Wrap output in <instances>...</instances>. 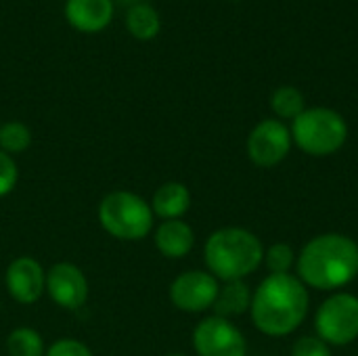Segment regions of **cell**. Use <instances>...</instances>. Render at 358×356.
Segmentation results:
<instances>
[{"instance_id":"10","label":"cell","mask_w":358,"mask_h":356,"mask_svg":"<svg viewBox=\"0 0 358 356\" xmlns=\"http://www.w3.org/2000/svg\"><path fill=\"white\" fill-rule=\"evenodd\" d=\"M88 279L73 262H57L46 269L44 294L63 311H78L88 300Z\"/></svg>"},{"instance_id":"25","label":"cell","mask_w":358,"mask_h":356,"mask_svg":"<svg viewBox=\"0 0 358 356\" xmlns=\"http://www.w3.org/2000/svg\"><path fill=\"white\" fill-rule=\"evenodd\" d=\"M166 356H187V355H180V353H174V355H166Z\"/></svg>"},{"instance_id":"16","label":"cell","mask_w":358,"mask_h":356,"mask_svg":"<svg viewBox=\"0 0 358 356\" xmlns=\"http://www.w3.org/2000/svg\"><path fill=\"white\" fill-rule=\"evenodd\" d=\"M126 27L128 31L138 38V40H151L159 34L162 27V19L157 15V10L151 4L138 2L132 4L126 13Z\"/></svg>"},{"instance_id":"19","label":"cell","mask_w":358,"mask_h":356,"mask_svg":"<svg viewBox=\"0 0 358 356\" xmlns=\"http://www.w3.org/2000/svg\"><path fill=\"white\" fill-rule=\"evenodd\" d=\"M31 147V130L19 120L0 124V151L8 155H21Z\"/></svg>"},{"instance_id":"21","label":"cell","mask_w":358,"mask_h":356,"mask_svg":"<svg viewBox=\"0 0 358 356\" xmlns=\"http://www.w3.org/2000/svg\"><path fill=\"white\" fill-rule=\"evenodd\" d=\"M19 183V166L13 155L0 151V197H6L15 191Z\"/></svg>"},{"instance_id":"17","label":"cell","mask_w":358,"mask_h":356,"mask_svg":"<svg viewBox=\"0 0 358 356\" xmlns=\"http://www.w3.org/2000/svg\"><path fill=\"white\" fill-rule=\"evenodd\" d=\"M271 109L279 120H296L306 111V99L296 86H279L271 94Z\"/></svg>"},{"instance_id":"22","label":"cell","mask_w":358,"mask_h":356,"mask_svg":"<svg viewBox=\"0 0 358 356\" xmlns=\"http://www.w3.org/2000/svg\"><path fill=\"white\" fill-rule=\"evenodd\" d=\"M44 356H94L92 350L76 340V338H59L55 340L50 346H46V355Z\"/></svg>"},{"instance_id":"15","label":"cell","mask_w":358,"mask_h":356,"mask_svg":"<svg viewBox=\"0 0 358 356\" xmlns=\"http://www.w3.org/2000/svg\"><path fill=\"white\" fill-rule=\"evenodd\" d=\"M252 294L254 292L250 290L245 281H227L220 285L212 311L216 317H222L229 321L233 317H241L252 306Z\"/></svg>"},{"instance_id":"8","label":"cell","mask_w":358,"mask_h":356,"mask_svg":"<svg viewBox=\"0 0 358 356\" xmlns=\"http://www.w3.org/2000/svg\"><path fill=\"white\" fill-rule=\"evenodd\" d=\"M292 130L275 118L258 122L245 143L248 157L258 168H275L279 166L292 151Z\"/></svg>"},{"instance_id":"4","label":"cell","mask_w":358,"mask_h":356,"mask_svg":"<svg viewBox=\"0 0 358 356\" xmlns=\"http://www.w3.org/2000/svg\"><path fill=\"white\" fill-rule=\"evenodd\" d=\"M101 229L117 241H143L155 229V216L138 193L117 189L107 193L96 210Z\"/></svg>"},{"instance_id":"13","label":"cell","mask_w":358,"mask_h":356,"mask_svg":"<svg viewBox=\"0 0 358 356\" xmlns=\"http://www.w3.org/2000/svg\"><path fill=\"white\" fill-rule=\"evenodd\" d=\"M65 17L78 31H101L113 19V0H67Z\"/></svg>"},{"instance_id":"18","label":"cell","mask_w":358,"mask_h":356,"mask_svg":"<svg viewBox=\"0 0 358 356\" xmlns=\"http://www.w3.org/2000/svg\"><path fill=\"white\" fill-rule=\"evenodd\" d=\"M6 355L8 356H44L46 344L42 336L31 327H15L6 336Z\"/></svg>"},{"instance_id":"5","label":"cell","mask_w":358,"mask_h":356,"mask_svg":"<svg viewBox=\"0 0 358 356\" xmlns=\"http://www.w3.org/2000/svg\"><path fill=\"white\" fill-rule=\"evenodd\" d=\"M294 145L310 157L338 153L348 141V124L342 113L329 107H310L292 122Z\"/></svg>"},{"instance_id":"6","label":"cell","mask_w":358,"mask_h":356,"mask_svg":"<svg viewBox=\"0 0 358 356\" xmlns=\"http://www.w3.org/2000/svg\"><path fill=\"white\" fill-rule=\"evenodd\" d=\"M315 332L329 346H350L358 340V296L334 292L315 313Z\"/></svg>"},{"instance_id":"12","label":"cell","mask_w":358,"mask_h":356,"mask_svg":"<svg viewBox=\"0 0 358 356\" xmlns=\"http://www.w3.org/2000/svg\"><path fill=\"white\" fill-rule=\"evenodd\" d=\"M153 243L157 252L168 260H182L191 254L195 245V231L193 227L178 218V220H162L153 229Z\"/></svg>"},{"instance_id":"9","label":"cell","mask_w":358,"mask_h":356,"mask_svg":"<svg viewBox=\"0 0 358 356\" xmlns=\"http://www.w3.org/2000/svg\"><path fill=\"white\" fill-rule=\"evenodd\" d=\"M218 290H220V281L212 273L191 269V271L180 273L170 283L168 296H170L172 306L178 308L180 313L199 315L214 306Z\"/></svg>"},{"instance_id":"20","label":"cell","mask_w":358,"mask_h":356,"mask_svg":"<svg viewBox=\"0 0 358 356\" xmlns=\"http://www.w3.org/2000/svg\"><path fill=\"white\" fill-rule=\"evenodd\" d=\"M298 254L289 243H273L268 250H264V266L268 269V275H289L296 266Z\"/></svg>"},{"instance_id":"11","label":"cell","mask_w":358,"mask_h":356,"mask_svg":"<svg viewBox=\"0 0 358 356\" xmlns=\"http://www.w3.org/2000/svg\"><path fill=\"white\" fill-rule=\"evenodd\" d=\"M8 296L23 306L38 302L46 290V269L31 256H17L4 273Z\"/></svg>"},{"instance_id":"14","label":"cell","mask_w":358,"mask_h":356,"mask_svg":"<svg viewBox=\"0 0 358 356\" xmlns=\"http://www.w3.org/2000/svg\"><path fill=\"white\" fill-rule=\"evenodd\" d=\"M149 206H151L155 218L178 220L191 210V191L185 183L168 180L155 189Z\"/></svg>"},{"instance_id":"3","label":"cell","mask_w":358,"mask_h":356,"mask_svg":"<svg viewBox=\"0 0 358 356\" xmlns=\"http://www.w3.org/2000/svg\"><path fill=\"white\" fill-rule=\"evenodd\" d=\"M206 271L218 281H245L264 264L260 237L243 227H222L203 243Z\"/></svg>"},{"instance_id":"2","label":"cell","mask_w":358,"mask_h":356,"mask_svg":"<svg viewBox=\"0 0 358 356\" xmlns=\"http://www.w3.org/2000/svg\"><path fill=\"white\" fill-rule=\"evenodd\" d=\"M298 279L317 292H340L358 277V243L342 233L313 237L296 260Z\"/></svg>"},{"instance_id":"24","label":"cell","mask_w":358,"mask_h":356,"mask_svg":"<svg viewBox=\"0 0 358 356\" xmlns=\"http://www.w3.org/2000/svg\"><path fill=\"white\" fill-rule=\"evenodd\" d=\"M120 2H124V4H130V6H132V4H138V0H120Z\"/></svg>"},{"instance_id":"1","label":"cell","mask_w":358,"mask_h":356,"mask_svg":"<svg viewBox=\"0 0 358 356\" xmlns=\"http://www.w3.org/2000/svg\"><path fill=\"white\" fill-rule=\"evenodd\" d=\"M310 311L308 287L298 275H268L252 294L250 317L266 338H285L302 327Z\"/></svg>"},{"instance_id":"7","label":"cell","mask_w":358,"mask_h":356,"mask_svg":"<svg viewBox=\"0 0 358 356\" xmlns=\"http://www.w3.org/2000/svg\"><path fill=\"white\" fill-rule=\"evenodd\" d=\"M191 344L197 356H248L243 332L233 321L216 315H210L195 325Z\"/></svg>"},{"instance_id":"23","label":"cell","mask_w":358,"mask_h":356,"mask_svg":"<svg viewBox=\"0 0 358 356\" xmlns=\"http://www.w3.org/2000/svg\"><path fill=\"white\" fill-rule=\"evenodd\" d=\"M292 356H331V346L319 336H302L294 342Z\"/></svg>"}]
</instances>
